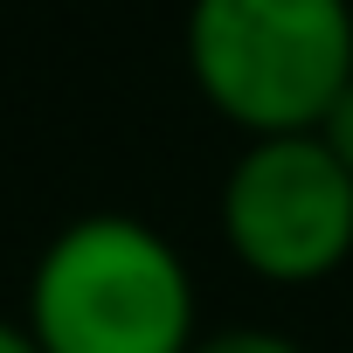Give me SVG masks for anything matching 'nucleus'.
Wrapping results in <instances>:
<instances>
[{"mask_svg": "<svg viewBox=\"0 0 353 353\" xmlns=\"http://www.w3.org/2000/svg\"><path fill=\"white\" fill-rule=\"evenodd\" d=\"M21 332L35 353H188L201 339V291L166 229L97 208L42 243Z\"/></svg>", "mask_w": 353, "mask_h": 353, "instance_id": "1", "label": "nucleus"}, {"mask_svg": "<svg viewBox=\"0 0 353 353\" xmlns=\"http://www.w3.org/2000/svg\"><path fill=\"white\" fill-rule=\"evenodd\" d=\"M181 56L243 139L319 132L353 83V0H188Z\"/></svg>", "mask_w": 353, "mask_h": 353, "instance_id": "2", "label": "nucleus"}, {"mask_svg": "<svg viewBox=\"0 0 353 353\" xmlns=\"http://www.w3.org/2000/svg\"><path fill=\"white\" fill-rule=\"evenodd\" d=\"M222 243L263 284H325L353 256V173L319 132L243 139L222 173Z\"/></svg>", "mask_w": 353, "mask_h": 353, "instance_id": "3", "label": "nucleus"}, {"mask_svg": "<svg viewBox=\"0 0 353 353\" xmlns=\"http://www.w3.org/2000/svg\"><path fill=\"white\" fill-rule=\"evenodd\" d=\"M188 353H305V346L277 325H215V332L201 325V339Z\"/></svg>", "mask_w": 353, "mask_h": 353, "instance_id": "4", "label": "nucleus"}, {"mask_svg": "<svg viewBox=\"0 0 353 353\" xmlns=\"http://www.w3.org/2000/svg\"><path fill=\"white\" fill-rule=\"evenodd\" d=\"M319 139H325V145H332V159L353 173V83H346V90L332 97V111L319 118Z\"/></svg>", "mask_w": 353, "mask_h": 353, "instance_id": "5", "label": "nucleus"}, {"mask_svg": "<svg viewBox=\"0 0 353 353\" xmlns=\"http://www.w3.org/2000/svg\"><path fill=\"white\" fill-rule=\"evenodd\" d=\"M0 353H35V339L21 332V319H0Z\"/></svg>", "mask_w": 353, "mask_h": 353, "instance_id": "6", "label": "nucleus"}]
</instances>
